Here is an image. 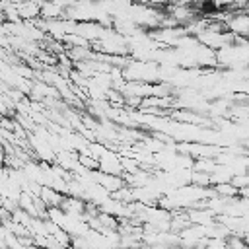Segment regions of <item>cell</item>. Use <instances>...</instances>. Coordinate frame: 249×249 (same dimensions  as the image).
Instances as JSON below:
<instances>
[{
  "instance_id": "1",
  "label": "cell",
  "mask_w": 249,
  "mask_h": 249,
  "mask_svg": "<svg viewBox=\"0 0 249 249\" xmlns=\"http://www.w3.org/2000/svg\"><path fill=\"white\" fill-rule=\"evenodd\" d=\"M41 6L43 0H21L16 4V10L21 21H35L41 18Z\"/></svg>"
},
{
  "instance_id": "2",
  "label": "cell",
  "mask_w": 249,
  "mask_h": 249,
  "mask_svg": "<svg viewBox=\"0 0 249 249\" xmlns=\"http://www.w3.org/2000/svg\"><path fill=\"white\" fill-rule=\"evenodd\" d=\"M39 198L49 206V208H60L62 204V198L64 195L54 191L53 187H47V185H41V191H39Z\"/></svg>"
}]
</instances>
